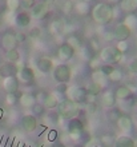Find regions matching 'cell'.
<instances>
[{
    "mask_svg": "<svg viewBox=\"0 0 137 147\" xmlns=\"http://www.w3.org/2000/svg\"><path fill=\"white\" fill-rule=\"evenodd\" d=\"M117 126L121 128L122 131L128 132V131H130V130H132V127H133V122H132V119H130V116L121 115L117 119Z\"/></svg>",
    "mask_w": 137,
    "mask_h": 147,
    "instance_id": "obj_23",
    "label": "cell"
},
{
    "mask_svg": "<svg viewBox=\"0 0 137 147\" xmlns=\"http://www.w3.org/2000/svg\"><path fill=\"white\" fill-rule=\"evenodd\" d=\"M47 136H48V140H49V142H55L57 138V131L56 130H49Z\"/></svg>",
    "mask_w": 137,
    "mask_h": 147,
    "instance_id": "obj_43",
    "label": "cell"
},
{
    "mask_svg": "<svg viewBox=\"0 0 137 147\" xmlns=\"http://www.w3.org/2000/svg\"><path fill=\"white\" fill-rule=\"evenodd\" d=\"M120 9L126 13H134L137 11V0H121Z\"/></svg>",
    "mask_w": 137,
    "mask_h": 147,
    "instance_id": "obj_19",
    "label": "cell"
},
{
    "mask_svg": "<svg viewBox=\"0 0 137 147\" xmlns=\"http://www.w3.org/2000/svg\"><path fill=\"white\" fill-rule=\"evenodd\" d=\"M114 142H116V139H114L113 135H103L101 136V143L104 144L105 147H112L114 144Z\"/></svg>",
    "mask_w": 137,
    "mask_h": 147,
    "instance_id": "obj_34",
    "label": "cell"
},
{
    "mask_svg": "<svg viewBox=\"0 0 137 147\" xmlns=\"http://www.w3.org/2000/svg\"><path fill=\"white\" fill-rule=\"evenodd\" d=\"M114 147H134V140L126 135H121L116 139Z\"/></svg>",
    "mask_w": 137,
    "mask_h": 147,
    "instance_id": "obj_25",
    "label": "cell"
},
{
    "mask_svg": "<svg viewBox=\"0 0 137 147\" xmlns=\"http://www.w3.org/2000/svg\"><path fill=\"white\" fill-rule=\"evenodd\" d=\"M68 131L71 135V139H79L84 131V123L77 118H72L68 122Z\"/></svg>",
    "mask_w": 137,
    "mask_h": 147,
    "instance_id": "obj_7",
    "label": "cell"
},
{
    "mask_svg": "<svg viewBox=\"0 0 137 147\" xmlns=\"http://www.w3.org/2000/svg\"><path fill=\"white\" fill-rule=\"evenodd\" d=\"M95 146H96V140L95 139H91L87 144H85V147H95Z\"/></svg>",
    "mask_w": 137,
    "mask_h": 147,
    "instance_id": "obj_49",
    "label": "cell"
},
{
    "mask_svg": "<svg viewBox=\"0 0 137 147\" xmlns=\"http://www.w3.org/2000/svg\"><path fill=\"white\" fill-rule=\"evenodd\" d=\"M57 115L61 119H72V118H76L79 111H80V105L76 103L72 99H63V100L59 102L57 105Z\"/></svg>",
    "mask_w": 137,
    "mask_h": 147,
    "instance_id": "obj_2",
    "label": "cell"
},
{
    "mask_svg": "<svg viewBox=\"0 0 137 147\" xmlns=\"http://www.w3.org/2000/svg\"><path fill=\"white\" fill-rule=\"evenodd\" d=\"M122 23L125 24L126 27L129 28L132 32L137 31V15L136 13H128V15L125 16V19H124Z\"/></svg>",
    "mask_w": 137,
    "mask_h": 147,
    "instance_id": "obj_26",
    "label": "cell"
},
{
    "mask_svg": "<svg viewBox=\"0 0 137 147\" xmlns=\"http://www.w3.org/2000/svg\"><path fill=\"white\" fill-rule=\"evenodd\" d=\"M76 50L73 48L68 43H63L59 48H57V58L60 59L61 62H68L75 56Z\"/></svg>",
    "mask_w": 137,
    "mask_h": 147,
    "instance_id": "obj_8",
    "label": "cell"
},
{
    "mask_svg": "<svg viewBox=\"0 0 137 147\" xmlns=\"http://www.w3.org/2000/svg\"><path fill=\"white\" fill-rule=\"evenodd\" d=\"M72 78V70L67 64H59L53 68V79L57 83H68Z\"/></svg>",
    "mask_w": 137,
    "mask_h": 147,
    "instance_id": "obj_4",
    "label": "cell"
},
{
    "mask_svg": "<svg viewBox=\"0 0 137 147\" xmlns=\"http://www.w3.org/2000/svg\"><path fill=\"white\" fill-rule=\"evenodd\" d=\"M40 36H41V30L39 27H33L29 31V38L32 40H37V39H40Z\"/></svg>",
    "mask_w": 137,
    "mask_h": 147,
    "instance_id": "obj_36",
    "label": "cell"
},
{
    "mask_svg": "<svg viewBox=\"0 0 137 147\" xmlns=\"http://www.w3.org/2000/svg\"><path fill=\"white\" fill-rule=\"evenodd\" d=\"M134 147H137V140H136V142H134Z\"/></svg>",
    "mask_w": 137,
    "mask_h": 147,
    "instance_id": "obj_54",
    "label": "cell"
},
{
    "mask_svg": "<svg viewBox=\"0 0 137 147\" xmlns=\"http://www.w3.org/2000/svg\"><path fill=\"white\" fill-rule=\"evenodd\" d=\"M59 102H60V99L57 98V95L55 92L53 94H47L45 99L43 100V106L48 110H52V109H56L57 105H59Z\"/></svg>",
    "mask_w": 137,
    "mask_h": 147,
    "instance_id": "obj_22",
    "label": "cell"
},
{
    "mask_svg": "<svg viewBox=\"0 0 137 147\" xmlns=\"http://www.w3.org/2000/svg\"><path fill=\"white\" fill-rule=\"evenodd\" d=\"M128 70H129L132 74H137V58L130 60V63L128 64Z\"/></svg>",
    "mask_w": 137,
    "mask_h": 147,
    "instance_id": "obj_40",
    "label": "cell"
},
{
    "mask_svg": "<svg viewBox=\"0 0 137 147\" xmlns=\"http://www.w3.org/2000/svg\"><path fill=\"white\" fill-rule=\"evenodd\" d=\"M20 82L17 76H8L3 79V88L7 94H15L19 91Z\"/></svg>",
    "mask_w": 137,
    "mask_h": 147,
    "instance_id": "obj_10",
    "label": "cell"
},
{
    "mask_svg": "<svg viewBox=\"0 0 137 147\" xmlns=\"http://www.w3.org/2000/svg\"><path fill=\"white\" fill-rule=\"evenodd\" d=\"M75 9H76V12L81 16H87L92 12L91 3L87 1V0H80V1H77V4L75 5Z\"/></svg>",
    "mask_w": 137,
    "mask_h": 147,
    "instance_id": "obj_18",
    "label": "cell"
},
{
    "mask_svg": "<svg viewBox=\"0 0 137 147\" xmlns=\"http://www.w3.org/2000/svg\"><path fill=\"white\" fill-rule=\"evenodd\" d=\"M113 68L114 67L112 66V64H104V66L100 67V70L103 71V74L105 75V76H109V74L113 71Z\"/></svg>",
    "mask_w": 137,
    "mask_h": 147,
    "instance_id": "obj_39",
    "label": "cell"
},
{
    "mask_svg": "<svg viewBox=\"0 0 137 147\" xmlns=\"http://www.w3.org/2000/svg\"><path fill=\"white\" fill-rule=\"evenodd\" d=\"M3 23H4V18L3 16H0V27L3 26Z\"/></svg>",
    "mask_w": 137,
    "mask_h": 147,
    "instance_id": "obj_50",
    "label": "cell"
},
{
    "mask_svg": "<svg viewBox=\"0 0 137 147\" xmlns=\"http://www.w3.org/2000/svg\"><path fill=\"white\" fill-rule=\"evenodd\" d=\"M31 22H32V18H31L29 13L27 11H21V12H17L15 15V22L13 23L20 28H27L29 27Z\"/></svg>",
    "mask_w": 137,
    "mask_h": 147,
    "instance_id": "obj_13",
    "label": "cell"
},
{
    "mask_svg": "<svg viewBox=\"0 0 137 147\" xmlns=\"http://www.w3.org/2000/svg\"><path fill=\"white\" fill-rule=\"evenodd\" d=\"M5 60L11 63H17L20 60V52L19 50H9L5 51Z\"/></svg>",
    "mask_w": 137,
    "mask_h": 147,
    "instance_id": "obj_28",
    "label": "cell"
},
{
    "mask_svg": "<svg viewBox=\"0 0 137 147\" xmlns=\"http://www.w3.org/2000/svg\"><path fill=\"white\" fill-rule=\"evenodd\" d=\"M110 3H120V1H121V0H109Z\"/></svg>",
    "mask_w": 137,
    "mask_h": 147,
    "instance_id": "obj_51",
    "label": "cell"
},
{
    "mask_svg": "<svg viewBox=\"0 0 137 147\" xmlns=\"http://www.w3.org/2000/svg\"><path fill=\"white\" fill-rule=\"evenodd\" d=\"M17 79L19 82H23V83H29L35 79V71L33 68H31L28 66H24L23 68H20L19 72H17Z\"/></svg>",
    "mask_w": 137,
    "mask_h": 147,
    "instance_id": "obj_15",
    "label": "cell"
},
{
    "mask_svg": "<svg viewBox=\"0 0 137 147\" xmlns=\"http://www.w3.org/2000/svg\"><path fill=\"white\" fill-rule=\"evenodd\" d=\"M71 1H80V0H71Z\"/></svg>",
    "mask_w": 137,
    "mask_h": 147,
    "instance_id": "obj_55",
    "label": "cell"
},
{
    "mask_svg": "<svg viewBox=\"0 0 137 147\" xmlns=\"http://www.w3.org/2000/svg\"><path fill=\"white\" fill-rule=\"evenodd\" d=\"M3 114H4V112H3V110L0 109V119H1V118H3Z\"/></svg>",
    "mask_w": 137,
    "mask_h": 147,
    "instance_id": "obj_52",
    "label": "cell"
},
{
    "mask_svg": "<svg viewBox=\"0 0 137 147\" xmlns=\"http://www.w3.org/2000/svg\"><path fill=\"white\" fill-rule=\"evenodd\" d=\"M49 13V4L47 1H36L33 7L31 8V18L36 20H43Z\"/></svg>",
    "mask_w": 137,
    "mask_h": 147,
    "instance_id": "obj_6",
    "label": "cell"
},
{
    "mask_svg": "<svg viewBox=\"0 0 137 147\" xmlns=\"http://www.w3.org/2000/svg\"><path fill=\"white\" fill-rule=\"evenodd\" d=\"M21 94L19 92H15V94H7V96H5V103L8 106H13L16 105L17 102H19V98Z\"/></svg>",
    "mask_w": 137,
    "mask_h": 147,
    "instance_id": "obj_31",
    "label": "cell"
},
{
    "mask_svg": "<svg viewBox=\"0 0 137 147\" xmlns=\"http://www.w3.org/2000/svg\"><path fill=\"white\" fill-rule=\"evenodd\" d=\"M101 103H103L104 107H107V109H112V107L116 105V96H114V92H112V91H107V92H104L103 98H101Z\"/></svg>",
    "mask_w": 137,
    "mask_h": 147,
    "instance_id": "obj_24",
    "label": "cell"
},
{
    "mask_svg": "<svg viewBox=\"0 0 137 147\" xmlns=\"http://www.w3.org/2000/svg\"><path fill=\"white\" fill-rule=\"evenodd\" d=\"M36 4V0H20V7H23L24 9H31Z\"/></svg>",
    "mask_w": 137,
    "mask_h": 147,
    "instance_id": "obj_37",
    "label": "cell"
},
{
    "mask_svg": "<svg viewBox=\"0 0 137 147\" xmlns=\"http://www.w3.org/2000/svg\"><path fill=\"white\" fill-rule=\"evenodd\" d=\"M36 66H37L39 71L43 74H48L51 71H53V62L49 58H40L36 63Z\"/></svg>",
    "mask_w": 137,
    "mask_h": 147,
    "instance_id": "obj_17",
    "label": "cell"
},
{
    "mask_svg": "<svg viewBox=\"0 0 137 147\" xmlns=\"http://www.w3.org/2000/svg\"><path fill=\"white\" fill-rule=\"evenodd\" d=\"M112 32H113V35H114V39H117V40H126V39H129V36L132 35V31L124 23L117 24Z\"/></svg>",
    "mask_w": 137,
    "mask_h": 147,
    "instance_id": "obj_12",
    "label": "cell"
},
{
    "mask_svg": "<svg viewBox=\"0 0 137 147\" xmlns=\"http://www.w3.org/2000/svg\"><path fill=\"white\" fill-rule=\"evenodd\" d=\"M71 9H72V1H71V0H68V1H65V4H64V11H65V13H68Z\"/></svg>",
    "mask_w": 137,
    "mask_h": 147,
    "instance_id": "obj_47",
    "label": "cell"
},
{
    "mask_svg": "<svg viewBox=\"0 0 137 147\" xmlns=\"http://www.w3.org/2000/svg\"><path fill=\"white\" fill-rule=\"evenodd\" d=\"M67 90H68V86L67 84H64V83H60V84L57 86V88H56V92H59V94H64L65 95V92H67Z\"/></svg>",
    "mask_w": 137,
    "mask_h": 147,
    "instance_id": "obj_44",
    "label": "cell"
},
{
    "mask_svg": "<svg viewBox=\"0 0 137 147\" xmlns=\"http://www.w3.org/2000/svg\"><path fill=\"white\" fill-rule=\"evenodd\" d=\"M107 79H108V76H105L100 68H97V70H95L93 72H92V82H95V83H99V84H101V86H105Z\"/></svg>",
    "mask_w": 137,
    "mask_h": 147,
    "instance_id": "obj_27",
    "label": "cell"
},
{
    "mask_svg": "<svg viewBox=\"0 0 137 147\" xmlns=\"http://www.w3.org/2000/svg\"><path fill=\"white\" fill-rule=\"evenodd\" d=\"M116 48H117L120 52H126L128 51V48H129V46H128V42H125V40H118L117 46H116Z\"/></svg>",
    "mask_w": 137,
    "mask_h": 147,
    "instance_id": "obj_38",
    "label": "cell"
},
{
    "mask_svg": "<svg viewBox=\"0 0 137 147\" xmlns=\"http://www.w3.org/2000/svg\"><path fill=\"white\" fill-rule=\"evenodd\" d=\"M88 91V94H92V95H99L101 91H103V86L99 84V83H95V82H92V83H89V84L85 87Z\"/></svg>",
    "mask_w": 137,
    "mask_h": 147,
    "instance_id": "obj_29",
    "label": "cell"
},
{
    "mask_svg": "<svg viewBox=\"0 0 137 147\" xmlns=\"http://www.w3.org/2000/svg\"><path fill=\"white\" fill-rule=\"evenodd\" d=\"M104 40H107V42H112V40H114L113 32H112V31L104 32Z\"/></svg>",
    "mask_w": 137,
    "mask_h": 147,
    "instance_id": "obj_45",
    "label": "cell"
},
{
    "mask_svg": "<svg viewBox=\"0 0 137 147\" xmlns=\"http://www.w3.org/2000/svg\"><path fill=\"white\" fill-rule=\"evenodd\" d=\"M124 54L116 48V47H105L100 50V55L99 59L101 62L107 63V64H113V63H120L121 62Z\"/></svg>",
    "mask_w": 137,
    "mask_h": 147,
    "instance_id": "obj_3",
    "label": "cell"
},
{
    "mask_svg": "<svg viewBox=\"0 0 137 147\" xmlns=\"http://www.w3.org/2000/svg\"><path fill=\"white\" fill-rule=\"evenodd\" d=\"M56 147H65V146H64V144H63V143H59Z\"/></svg>",
    "mask_w": 137,
    "mask_h": 147,
    "instance_id": "obj_53",
    "label": "cell"
},
{
    "mask_svg": "<svg viewBox=\"0 0 137 147\" xmlns=\"http://www.w3.org/2000/svg\"><path fill=\"white\" fill-rule=\"evenodd\" d=\"M110 115H112V116H110V120H114V122H117V119H118V118H120V116H121V115H120V114H118V111H114V112H112Z\"/></svg>",
    "mask_w": 137,
    "mask_h": 147,
    "instance_id": "obj_48",
    "label": "cell"
},
{
    "mask_svg": "<svg viewBox=\"0 0 137 147\" xmlns=\"http://www.w3.org/2000/svg\"><path fill=\"white\" fill-rule=\"evenodd\" d=\"M91 47H92V50H93V52H95V51H99L100 50V46H99V42H97V40H93V39H92L91 40Z\"/></svg>",
    "mask_w": 137,
    "mask_h": 147,
    "instance_id": "obj_46",
    "label": "cell"
},
{
    "mask_svg": "<svg viewBox=\"0 0 137 147\" xmlns=\"http://www.w3.org/2000/svg\"><path fill=\"white\" fill-rule=\"evenodd\" d=\"M15 36H16V40H17V43H24L25 40H27V35H25L24 32H21V31L16 32Z\"/></svg>",
    "mask_w": 137,
    "mask_h": 147,
    "instance_id": "obj_42",
    "label": "cell"
},
{
    "mask_svg": "<svg viewBox=\"0 0 137 147\" xmlns=\"http://www.w3.org/2000/svg\"><path fill=\"white\" fill-rule=\"evenodd\" d=\"M122 76H124V75H122L121 70H118V68H113V71L109 74L108 79H110L112 82H121Z\"/></svg>",
    "mask_w": 137,
    "mask_h": 147,
    "instance_id": "obj_33",
    "label": "cell"
},
{
    "mask_svg": "<svg viewBox=\"0 0 137 147\" xmlns=\"http://www.w3.org/2000/svg\"><path fill=\"white\" fill-rule=\"evenodd\" d=\"M67 43H68V44H71V46H72L73 48H75V50H79V48H81V47H83L81 39L79 38V36H76V35L69 36L68 40H67Z\"/></svg>",
    "mask_w": 137,
    "mask_h": 147,
    "instance_id": "obj_30",
    "label": "cell"
},
{
    "mask_svg": "<svg viewBox=\"0 0 137 147\" xmlns=\"http://www.w3.org/2000/svg\"><path fill=\"white\" fill-rule=\"evenodd\" d=\"M7 9L11 12H16L20 8V0H5Z\"/></svg>",
    "mask_w": 137,
    "mask_h": 147,
    "instance_id": "obj_32",
    "label": "cell"
},
{
    "mask_svg": "<svg viewBox=\"0 0 137 147\" xmlns=\"http://www.w3.org/2000/svg\"><path fill=\"white\" fill-rule=\"evenodd\" d=\"M31 109H32V111H33V115H39V116H40V115H43V114L45 112V107L43 106V103H37V105L35 103Z\"/></svg>",
    "mask_w": 137,
    "mask_h": 147,
    "instance_id": "obj_35",
    "label": "cell"
},
{
    "mask_svg": "<svg viewBox=\"0 0 137 147\" xmlns=\"http://www.w3.org/2000/svg\"><path fill=\"white\" fill-rule=\"evenodd\" d=\"M48 30H49V34L53 36H60L64 34L65 31V24H64V20L61 19H55L51 22L49 27H48Z\"/></svg>",
    "mask_w": 137,
    "mask_h": 147,
    "instance_id": "obj_16",
    "label": "cell"
},
{
    "mask_svg": "<svg viewBox=\"0 0 137 147\" xmlns=\"http://www.w3.org/2000/svg\"><path fill=\"white\" fill-rule=\"evenodd\" d=\"M19 72V68L16 66V63H3L0 64V78H8V76H16Z\"/></svg>",
    "mask_w": 137,
    "mask_h": 147,
    "instance_id": "obj_11",
    "label": "cell"
},
{
    "mask_svg": "<svg viewBox=\"0 0 137 147\" xmlns=\"http://www.w3.org/2000/svg\"><path fill=\"white\" fill-rule=\"evenodd\" d=\"M114 96L116 99H120V100H125V99H129L132 96V88L129 86H120L116 92H114Z\"/></svg>",
    "mask_w": 137,
    "mask_h": 147,
    "instance_id": "obj_21",
    "label": "cell"
},
{
    "mask_svg": "<svg viewBox=\"0 0 137 147\" xmlns=\"http://www.w3.org/2000/svg\"><path fill=\"white\" fill-rule=\"evenodd\" d=\"M68 99H72L76 103H85V99H87L88 91L85 87H68L67 92H65Z\"/></svg>",
    "mask_w": 137,
    "mask_h": 147,
    "instance_id": "obj_5",
    "label": "cell"
},
{
    "mask_svg": "<svg viewBox=\"0 0 137 147\" xmlns=\"http://www.w3.org/2000/svg\"><path fill=\"white\" fill-rule=\"evenodd\" d=\"M21 126L27 132H33L37 128V120L35 118L33 114H27L21 119Z\"/></svg>",
    "mask_w": 137,
    "mask_h": 147,
    "instance_id": "obj_14",
    "label": "cell"
},
{
    "mask_svg": "<svg viewBox=\"0 0 137 147\" xmlns=\"http://www.w3.org/2000/svg\"><path fill=\"white\" fill-rule=\"evenodd\" d=\"M85 107H87V112L91 114V115H93V114L97 111V105H96V103H88Z\"/></svg>",
    "mask_w": 137,
    "mask_h": 147,
    "instance_id": "obj_41",
    "label": "cell"
},
{
    "mask_svg": "<svg viewBox=\"0 0 137 147\" xmlns=\"http://www.w3.org/2000/svg\"><path fill=\"white\" fill-rule=\"evenodd\" d=\"M17 40H16V36L15 34H12V32H5L1 39H0V46L3 48L4 51H9V50H15L16 47H17Z\"/></svg>",
    "mask_w": 137,
    "mask_h": 147,
    "instance_id": "obj_9",
    "label": "cell"
},
{
    "mask_svg": "<svg viewBox=\"0 0 137 147\" xmlns=\"http://www.w3.org/2000/svg\"><path fill=\"white\" fill-rule=\"evenodd\" d=\"M19 103L23 106V107L28 109V107H32V106L36 103V98H35L33 94H31V92H24V94H21V95H20Z\"/></svg>",
    "mask_w": 137,
    "mask_h": 147,
    "instance_id": "obj_20",
    "label": "cell"
},
{
    "mask_svg": "<svg viewBox=\"0 0 137 147\" xmlns=\"http://www.w3.org/2000/svg\"><path fill=\"white\" fill-rule=\"evenodd\" d=\"M91 15L97 24H100V26H107V24H109L110 22L113 20L114 9L109 3L101 1V3H97L95 7L92 8Z\"/></svg>",
    "mask_w": 137,
    "mask_h": 147,
    "instance_id": "obj_1",
    "label": "cell"
}]
</instances>
